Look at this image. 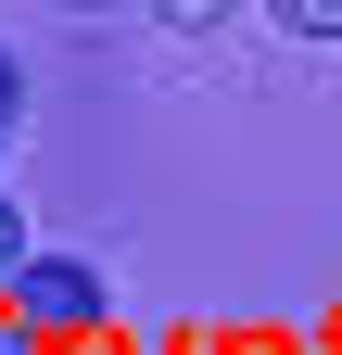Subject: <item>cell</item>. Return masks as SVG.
Returning <instances> with one entry per match:
<instances>
[{"instance_id":"obj_5","label":"cell","mask_w":342,"mask_h":355,"mask_svg":"<svg viewBox=\"0 0 342 355\" xmlns=\"http://www.w3.org/2000/svg\"><path fill=\"white\" fill-rule=\"evenodd\" d=\"M26 114V76H13V51H0V127H13Z\"/></svg>"},{"instance_id":"obj_4","label":"cell","mask_w":342,"mask_h":355,"mask_svg":"<svg viewBox=\"0 0 342 355\" xmlns=\"http://www.w3.org/2000/svg\"><path fill=\"white\" fill-rule=\"evenodd\" d=\"M13 266H26V216L0 203V279H13Z\"/></svg>"},{"instance_id":"obj_3","label":"cell","mask_w":342,"mask_h":355,"mask_svg":"<svg viewBox=\"0 0 342 355\" xmlns=\"http://www.w3.org/2000/svg\"><path fill=\"white\" fill-rule=\"evenodd\" d=\"M152 13L178 26V38H216V26H228V0H152Z\"/></svg>"},{"instance_id":"obj_1","label":"cell","mask_w":342,"mask_h":355,"mask_svg":"<svg viewBox=\"0 0 342 355\" xmlns=\"http://www.w3.org/2000/svg\"><path fill=\"white\" fill-rule=\"evenodd\" d=\"M13 318H26V330H89V318H102V279H89V266H38V254H26V266H13Z\"/></svg>"},{"instance_id":"obj_2","label":"cell","mask_w":342,"mask_h":355,"mask_svg":"<svg viewBox=\"0 0 342 355\" xmlns=\"http://www.w3.org/2000/svg\"><path fill=\"white\" fill-rule=\"evenodd\" d=\"M267 13H279L291 38H342V0H267Z\"/></svg>"}]
</instances>
